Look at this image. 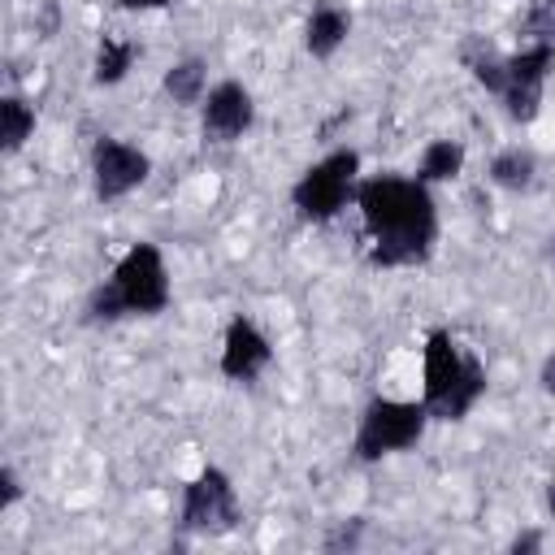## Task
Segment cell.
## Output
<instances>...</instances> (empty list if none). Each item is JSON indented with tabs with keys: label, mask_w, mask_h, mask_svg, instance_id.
I'll list each match as a JSON object with an SVG mask.
<instances>
[{
	"label": "cell",
	"mask_w": 555,
	"mask_h": 555,
	"mask_svg": "<svg viewBox=\"0 0 555 555\" xmlns=\"http://www.w3.org/2000/svg\"><path fill=\"white\" fill-rule=\"evenodd\" d=\"M221 377L230 382H251L273 364V343L264 338V330L247 317H234L221 334Z\"/></svg>",
	"instance_id": "10"
},
{
	"label": "cell",
	"mask_w": 555,
	"mask_h": 555,
	"mask_svg": "<svg viewBox=\"0 0 555 555\" xmlns=\"http://www.w3.org/2000/svg\"><path fill=\"white\" fill-rule=\"evenodd\" d=\"M347 35H351V13H343L338 4H317L304 22V48L317 61H330L347 43Z\"/></svg>",
	"instance_id": "11"
},
{
	"label": "cell",
	"mask_w": 555,
	"mask_h": 555,
	"mask_svg": "<svg viewBox=\"0 0 555 555\" xmlns=\"http://www.w3.org/2000/svg\"><path fill=\"white\" fill-rule=\"evenodd\" d=\"M238 520H243V503H238L230 473L217 464H204L182 490V516H178L182 533L221 538V533H234Z\"/></svg>",
	"instance_id": "6"
},
{
	"label": "cell",
	"mask_w": 555,
	"mask_h": 555,
	"mask_svg": "<svg viewBox=\"0 0 555 555\" xmlns=\"http://www.w3.org/2000/svg\"><path fill=\"white\" fill-rule=\"evenodd\" d=\"M538 382H542V395H546V399H555V351L542 360V369H538Z\"/></svg>",
	"instance_id": "22"
},
{
	"label": "cell",
	"mask_w": 555,
	"mask_h": 555,
	"mask_svg": "<svg viewBox=\"0 0 555 555\" xmlns=\"http://www.w3.org/2000/svg\"><path fill=\"white\" fill-rule=\"evenodd\" d=\"M421 403L434 421H464L486 395V364L451 330H429L421 347Z\"/></svg>",
	"instance_id": "2"
},
{
	"label": "cell",
	"mask_w": 555,
	"mask_h": 555,
	"mask_svg": "<svg viewBox=\"0 0 555 555\" xmlns=\"http://www.w3.org/2000/svg\"><path fill=\"white\" fill-rule=\"evenodd\" d=\"M30 134H35V108L22 95H4L0 100V147H4V156L22 152Z\"/></svg>",
	"instance_id": "16"
},
{
	"label": "cell",
	"mask_w": 555,
	"mask_h": 555,
	"mask_svg": "<svg viewBox=\"0 0 555 555\" xmlns=\"http://www.w3.org/2000/svg\"><path fill=\"white\" fill-rule=\"evenodd\" d=\"M464 160H468V152H464L460 139H429L425 152H421V160H416V178H421L425 186L451 182V178L464 173Z\"/></svg>",
	"instance_id": "12"
},
{
	"label": "cell",
	"mask_w": 555,
	"mask_h": 555,
	"mask_svg": "<svg viewBox=\"0 0 555 555\" xmlns=\"http://www.w3.org/2000/svg\"><path fill=\"white\" fill-rule=\"evenodd\" d=\"M360 533H364V520L360 516H351V520H338L334 529H330V538H325V551H351V546H360Z\"/></svg>",
	"instance_id": "18"
},
{
	"label": "cell",
	"mask_w": 555,
	"mask_h": 555,
	"mask_svg": "<svg viewBox=\"0 0 555 555\" xmlns=\"http://www.w3.org/2000/svg\"><path fill=\"white\" fill-rule=\"evenodd\" d=\"M121 13H156V9H169L173 0H113Z\"/></svg>",
	"instance_id": "20"
},
{
	"label": "cell",
	"mask_w": 555,
	"mask_h": 555,
	"mask_svg": "<svg viewBox=\"0 0 555 555\" xmlns=\"http://www.w3.org/2000/svg\"><path fill=\"white\" fill-rule=\"evenodd\" d=\"M147 173H152V156L143 147H134L126 139H113V134L95 139V147H91V186L104 204L126 199L130 191H139L147 182Z\"/></svg>",
	"instance_id": "8"
},
{
	"label": "cell",
	"mask_w": 555,
	"mask_h": 555,
	"mask_svg": "<svg viewBox=\"0 0 555 555\" xmlns=\"http://www.w3.org/2000/svg\"><path fill=\"white\" fill-rule=\"evenodd\" d=\"M546 512H551V520H555V481H546Z\"/></svg>",
	"instance_id": "23"
},
{
	"label": "cell",
	"mask_w": 555,
	"mask_h": 555,
	"mask_svg": "<svg viewBox=\"0 0 555 555\" xmlns=\"http://www.w3.org/2000/svg\"><path fill=\"white\" fill-rule=\"evenodd\" d=\"M512 551H516V555L542 551V533H538V529H525V533H516V538H512Z\"/></svg>",
	"instance_id": "21"
},
{
	"label": "cell",
	"mask_w": 555,
	"mask_h": 555,
	"mask_svg": "<svg viewBox=\"0 0 555 555\" xmlns=\"http://www.w3.org/2000/svg\"><path fill=\"white\" fill-rule=\"evenodd\" d=\"M256 121V104H251V91L234 78L208 87L204 104H199V130L204 139L212 143H238Z\"/></svg>",
	"instance_id": "9"
},
{
	"label": "cell",
	"mask_w": 555,
	"mask_h": 555,
	"mask_svg": "<svg viewBox=\"0 0 555 555\" xmlns=\"http://www.w3.org/2000/svg\"><path fill=\"white\" fill-rule=\"evenodd\" d=\"M134 56H139V48H134L130 39L100 35V43H95V61H91V78H95V87H117V82L130 74Z\"/></svg>",
	"instance_id": "14"
},
{
	"label": "cell",
	"mask_w": 555,
	"mask_h": 555,
	"mask_svg": "<svg viewBox=\"0 0 555 555\" xmlns=\"http://www.w3.org/2000/svg\"><path fill=\"white\" fill-rule=\"evenodd\" d=\"M551 69H555V43H525L520 52L507 56V82L499 91L507 121L529 126L542 113V91H546Z\"/></svg>",
	"instance_id": "7"
},
{
	"label": "cell",
	"mask_w": 555,
	"mask_h": 555,
	"mask_svg": "<svg viewBox=\"0 0 555 555\" xmlns=\"http://www.w3.org/2000/svg\"><path fill=\"white\" fill-rule=\"evenodd\" d=\"M356 208L369 234V260L377 269H408L429 260L438 238V204L412 173H373L356 186Z\"/></svg>",
	"instance_id": "1"
},
{
	"label": "cell",
	"mask_w": 555,
	"mask_h": 555,
	"mask_svg": "<svg viewBox=\"0 0 555 555\" xmlns=\"http://www.w3.org/2000/svg\"><path fill=\"white\" fill-rule=\"evenodd\" d=\"M429 408L421 399H369L360 421H356V438H351V455L360 464H373L382 455H395V451H408L425 438V425H429Z\"/></svg>",
	"instance_id": "4"
},
{
	"label": "cell",
	"mask_w": 555,
	"mask_h": 555,
	"mask_svg": "<svg viewBox=\"0 0 555 555\" xmlns=\"http://www.w3.org/2000/svg\"><path fill=\"white\" fill-rule=\"evenodd\" d=\"M160 87H165V95H169L173 104H182V108H191V104H204V95H208V65H204L199 56L173 61V65L165 69Z\"/></svg>",
	"instance_id": "13"
},
{
	"label": "cell",
	"mask_w": 555,
	"mask_h": 555,
	"mask_svg": "<svg viewBox=\"0 0 555 555\" xmlns=\"http://www.w3.org/2000/svg\"><path fill=\"white\" fill-rule=\"evenodd\" d=\"M533 178H538V160H533L529 147H503V152H494V160H490V182L494 186L520 195V191L533 186Z\"/></svg>",
	"instance_id": "15"
},
{
	"label": "cell",
	"mask_w": 555,
	"mask_h": 555,
	"mask_svg": "<svg viewBox=\"0 0 555 555\" xmlns=\"http://www.w3.org/2000/svg\"><path fill=\"white\" fill-rule=\"evenodd\" d=\"M169 269L156 243H130L126 256L113 264L108 282H100L87 299L91 321H121V317H156L169 308Z\"/></svg>",
	"instance_id": "3"
},
{
	"label": "cell",
	"mask_w": 555,
	"mask_h": 555,
	"mask_svg": "<svg viewBox=\"0 0 555 555\" xmlns=\"http://www.w3.org/2000/svg\"><path fill=\"white\" fill-rule=\"evenodd\" d=\"M22 503V477L13 464H0V512H13Z\"/></svg>",
	"instance_id": "19"
},
{
	"label": "cell",
	"mask_w": 555,
	"mask_h": 555,
	"mask_svg": "<svg viewBox=\"0 0 555 555\" xmlns=\"http://www.w3.org/2000/svg\"><path fill=\"white\" fill-rule=\"evenodd\" d=\"M360 152L356 147H334L330 156H321L317 165H308L295 186H291V204L304 221H334L347 204H356V186H360Z\"/></svg>",
	"instance_id": "5"
},
{
	"label": "cell",
	"mask_w": 555,
	"mask_h": 555,
	"mask_svg": "<svg viewBox=\"0 0 555 555\" xmlns=\"http://www.w3.org/2000/svg\"><path fill=\"white\" fill-rule=\"evenodd\" d=\"M520 30L529 35V43H555V0H529Z\"/></svg>",
	"instance_id": "17"
}]
</instances>
